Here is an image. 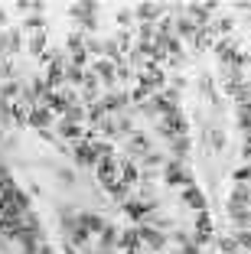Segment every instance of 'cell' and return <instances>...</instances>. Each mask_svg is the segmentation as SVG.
I'll return each instance as SVG.
<instances>
[{
  "label": "cell",
  "instance_id": "cell-1",
  "mask_svg": "<svg viewBox=\"0 0 251 254\" xmlns=\"http://www.w3.org/2000/svg\"><path fill=\"white\" fill-rule=\"evenodd\" d=\"M163 180H167V186H179V183H183V186H192V173L186 170L179 160H170V163L163 166Z\"/></svg>",
  "mask_w": 251,
  "mask_h": 254
},
{
  "label": "cell",
  "instance_id": "cell-2",
  "mask_svg": "<svg viewBox=\"0 0 251 254\" xmlns=\"http://www.w3.org/2000/svg\"><path fill=\"white\" fill-rule=\"evenodd\" d=\"M69 13H72V20L82 23L85 30H95L98 26V3H75Z\"/></svg>",
  "mask_w": 251,
  "mask_h": 254
},
{
  "label": "cell",
  "instance_id": "cell-3",
  "mask_svg": "<svg viewBox=\"0 0 251 254\" xmlns=\"http://www.w3.org/2000/svg\"><path fill=\"white\" fill-rule=\"evenodd\" d=\"M215 7H219L215 0H206V3H186V13L192 16V23H196L199 30H206V26H209V16L215 13Z\"/></svg>",
  "mask_w": 251,
  "mask_h": 254
},
{
  "label": "cell",
  "instance_id": "cell-4",
  "mask_svg": "<svg viewBox=\"0 0 251 254\" xmlns=\"http://www.w3.org/2000/svg\"><path fill=\"white\" fill-rule=\"evenodd\" d=\"M154 209H157V202H150V199H134V202H124V215H127V218H134V222H141V218L154 215Z\"/></svg>",
  "mask_w": 251,
  "mask_h": 254
},
{
  "label": "cell",
  "instance_id": "cell-5",
  "mask_svg": "<svg viewBox=\"0 0 251 254\" xmlns=\"http://www.w3.org/2000/svg\"><path fill=\"white\" fill-rule=\"evenodd\" d=\"M72 157H75V163H79V166L98 163V153H95V143H91V140H79L72 147Z\"/></svg>",
  "mask_w": 251,
  "mask_h": 254
},
{
  "label": "cell",
  "instance_id": "cell-6",
  "mask_svg": "<svg viewBox=\"0 0 251 254\" xmlns=\"http://www.w3.org/2000/svg\"><path fill=\"white\" fill-rule=\"evenodd\" d=\"M121 241V232H118V225H104V232H101V241H98L95 254H114V248H118Z\"/></svg>",
  "mask_w": 251,
  "mask_h": 254
},
{
  "label": "cell",
  "instance_id": "cell-7",
  "mask_svg": "<svg viewBox=\"0 0 251 254\" xmlns=\"http://www.w3.org/2000/svg\"><path fill=\"white\" fill-rule=\"evenodd\" d=\"M91 72L98 75V82H101V85L114 88V78H118V65H114V62H108V59H98L95 65H91Z\"/></svg>",
  "mask_w": 251,
  "mask_h": 254
},
{
  "label": "cell",
  "instance_id": "cell-8",
  "mask_svg": "<svg viewBox=\"0 0 251 254\" xmlns=\"http://www.w3.org/2000/svg\"><path fill=\"white\" fill-rule=\"evenodd\" d=\"M137 232H141V241L150 248H157V251H163L167 248V235L160 232V228H154V225H137Z\"/></svg>",
  "mask_w": 251,
  "mask_h": 254
},
{
  "label": "cell",
  "instance_id": "cell-9",
  "mask_svg": "<svg viewBox=\"0 0 251 254\" xmlns=\"http://www.w3.org/2000/svg\"><path fill=\"white\" fill-rule=\"evenodd\" d=\"M163 10H167V3H137V7H134V16L141 23H154V20L163 16Z\"/></svg>",
  "mask_w": 251,
  "mask_h": 254
},
{
  "label": "cell",
  "instance_id": "cell-10",
  "mask_svg": "<svg viewBox=\"0 0 251 254\" xmlns=\"http://www.w3.org/2000/svg\"><path fill=\"white\" fill-rule=\"evenodd\" d=\"M163 82H167V75H163V68L154 65V62L141 72V85L144 88H163Z\"/></svg>",
  "mask_w": 251,
  "mask_h": 254
},
{
  "label": "cell",
  "instance_id": "cell-11",
  "mask_svg": "<svg viewBox=\"0 0 251 254\" xmlns=\"http://www.w3.org/2000/svg\"><path fill=\"white\" fill-rule=\"evenodd\" d=\"M75 222H79L82 228H88L91 235H101V232H104V225H108L101 215H95V212H79V215H75Z\"/></svg>",
  "mask_w": 251,
  "mask_h": 254
},
{
  "label": "cell",
  "instance_id": "cell-12",
  "mask_svg": "<svg viewBox=\"0 0 251 254\" xmlns=\"http://www.w3.org/2000/svg\"><path fill=\"white\" fill-rule=\"evenodd\" d=\"M248 205H251V189L238 183V186L232 189V195H229V209H248Z\"/></svg>",
  "mask_w": 251,
  "mask_h": 254
},
{
  "label": "cell",
  "instance_id": "cell-13",
  "mask_svg": "<svg viewBox=\"0 0 251 254\" xmlns=\"http://www.w3.org/2000/svg\"><path fill=\"white\" fill-rule=\"evenodd\" d=\"M26 124H33L36 130H46V124H52V111L49 108H30V118H26Z\"/></svg>",
  "mask_w": 251,
  "mask_h": 254
},
{
  "label": "cell",
  "instance_id": "cell-14",
  "mask_svg": "<svg viewBox=\"0 0 251 254\" xmlns=\"http://www.w3.org/2000/svg\"><path fill=\"white\" fill-rule=\"evenodd\" d=\"M127 153H131V157H144V153H150V140L144 134H131V137H127Z\"/></svg>",
  "mask_w": 251,
  "mask_h": 254
},
{
  "label": "cell",
  "instance_id": "cell-15",
  "mask_svg": "<svg viewBox=\"0 0 251 254\" xmlns=\"http://www.w3.org/2000/svg\"><path fill=\"white\" fill-rule=\"evenodd\" d=\"M183 202L189 205V209H196V212H206V195H202L196 186H186V192H183Z\"/></svg>",
  "mask_w": 251,
  "mask_h": 254
},
{
  "label": "cell",
  "instance_id": "cell-16",
  "mask_svg": "<svg viewBox=\"0 0 251 254\" xmlns=\"http://www.w3.org/2000/svg\"><path fill=\"white\" fill-rule=\"evenodd\" d=\"M59 137H66V140H85V130H82V124H72V121H62L59 124Z\"/></svg>",
  "mask_w": 251,
  "mask_h": 254
},
{
  "label": "cell",
  "instance_id": "cell-17",
  "mask_svg": "<svg viewBox=\"0 0 251 254\" xmlns=\"http://www.w3.org/2000/svg\"><path fill=\"white\" fill-rule=\"evenodd\" d=\"M127 101H131L127 95H118V91H111L108 98H101V108H104V114H108V111H121V108H127Z\"/></svg>",
  "mask_w": 251,
  "mask_h": 254
},
{
  "label": "cell",
  "instance_id": "cell-18",
  "mask_svg": "<svg viewBox=\"0 0 251 254\" xmlns=\"http://www.w3.org/2000/svg\"><path fill=\"white\" fill-rule=\"evenodd\" d=\"M173 160H179V163H183L186 157H189V150H192V140L189 137H173Z\"/></svg>",
  "mask_w": 251,
  "mask_h": 254
},
{
  "label": "cell",
  "instance_id": "cell-19",
  "mask_svg": "<svg viewBox=\"0 0 251 254\" xmlns=\"http://www.w3.org/2000/svg\"><path fill=\"white\" fill-rule=\"evenodd\" d=\"M82 91H85V101H98V75L95 72H85V82H82Z\"/></svg>",
  "mask_w": 251,
  "mask_h": 254
},
{
  "label": "cell",
  "instance_id": "cell-20",
  "mask_svg": "<svg viewBox=\"0 0 251 254\" xmlns=\"http://www.w3.org/2000/svg\"><path fill=\"white\" fill-rule=\"evenodd\" d=\"M173 30H176V39H196V33H199V26H196V23L192 20H176V26H173Z\"/></svg>",
  "mask_w": 251,
  "mask_h": 254
},
{
  "label": "cell",
  "instance_id": "cell-21",
  "mask_svg": "<svg viewBox=\"0 0 251 254\" xmlns=\"http://www.w3.org/2000/svg\"><path fill=\"white\" fill-rule=\"evenodd\" d=\"M137 180H141V173H137L134 160H121V183H124V186H134Z\"/></svg>",
  "mask_w": 251,
  "mask_h": 254
},
{
  "label": "cell",
  "instance_id": "cell-22",
  "mask_svg": "<svg viewBox=\"0 0 251 254\" xmlns=\"http://www.w3.org/2000/svg\"><path fill=\"white\" fill-rule=\"evenodd\" d=\"M23 30L46 33V20H43V13H33V16H26V20H23Z\"/></svg>",
  "mask_w": 251,
  "mask_h": 254
},
{
  "label": "cell",
  "instance_id": "cell-23",
  "mask_svg": "<svg viewBox=\"0 0 251 254\" xmlns=\"http://www.w3.org/2000/svg\"><path fill=\"white\" fill-rule=\"evenodd\" d=\"M229 218L235 225H242V228H251V212L248 209H229Z\"/></svg>",
  "mask_w": 251,
  "mask_h": 254
},
{
  "label": "cell",
  "instance_id": "cell-24",
  "mask_svg": "<svg viewBox=\"0 0 251 254\" xmlns=\"http://www.w3.org/2000/svg\"><path fill=\"white\" fill-rule=\"evenodd\" d=\"M192 43H196V49H202V53H206V49H212V30H209V26H206V30H199Z\"/></svg>",
  "mask_w": 251,
  "mask_h": 254
},
{
  "label": "cell",
  "instance_id": "cell-25",
  "mask_svg": "<svg viewBox=\"0 0 251 254\" xmlns=\"http://www.w3.org/2000/svg\"><path fill=\"white\" fill-rule=\"evenodd\" d=\"M66 82H69V85H82V82H85V68L66 65Z\"/></svg>",
  "mask_w": 251,
  "mask_h": 254
},
{
  "label": "cell",
  "instance_id": "cell-26",
  "mask_svg": "<svg viewBox=\"0 0 251 254\" xmlns=\"http://www.w3.org/2000/svg\"><path fill=\"white\" fill-rule=\"evenodd\" d=\"M144 166H147V170H154V166H167V157H163V153H154V150H150V153H144Z\"/></svg>",
  "mask_w": 251,
  "mask_h": 254
},
{
  "label": "cell",
  "instance_id": "cell-27",
  "mask_svg": "<svg viewBox=\"0 0 251 254\" xmlns=\"http://www.w3.org/2000/svg\"><path fill=\"white\" fill-rule=\"evenodd\" d=\"M3 39H7V53H20V43H23V33L20 30H10Z\"/></svg>",
  "mask_w": 251,
  "mask_h": 254
},
{
  "label": "cell",
  "instance_id": "cell-28",
  "mask_svg": "<svg viewBox=\"0 0 251 254\" xmlns=\"http://www.w3.org/2000/svg\"><path fill=\"white\" fill-rule=\"evenodd\" d=\"M209 143H212V150H225V130H209Z\"/></svg>",
  "mask_w": 251,
  "mask_h": 254
},
{
  "label": "cell",
  "instance_id": "cell-29",
  "mask_svg": "<svg viewBox=\"0 0 251 254\" xmlns=\"http://www.w3.org/2000/svg\"><path fill=\"white\" fill-rule=\"evenodd\" d=\"M43 46H46V33H36V36L30 39V53L39 56V53H43Z\"/></svg>",
  "mask_w": 251,
  "mask_h": 254
},
{
  "label": "cell",
  "instance_id": "cell-30",
  "mask_svg": "<svg viewBox=\"0 0 251 254\" xmlns=\"http://www.w3.org/2000/svg\"><path fill=\"white\" fill-rule=\"evenodd\" d=\"M59 180L66 183V186H75V170H69V166H62V170H59Z\"/></svg>",
  "mask_w": 251,
  "mask_h": 254
},
{
  "label": "cell",
  "instance_id": "cell-31",
  "mask_svg": "<svg viewBox=\"0 0 251 254\" xmlns=\"http://www.w3.org/2000/svg\"><path fill=\"white\" fill-rule=\"evenodd\" d=\"M235 183H251V166H242V170H235Z\"/></svg>",
  "mask_w": 251,
  "mask_h": 254
},
{
  "label": "cell",
  "instance_id": "cell-32",
  "mask_svg": "<svg viewBox=\"0 0 251 254\" xmlns=\"http://www.w3.org/2000/svg\"><path fill=\"white\" fill-rule=\"evenodd\" d=\"M232 26H235V20H232V16H222V20L215 23V30H219V33H232Z\"/></svg>",
  "mask_w": 251,
  "mask_h": 254
},
{
  "label": "cell",
  "instance_id": "cell-33",
  "mask_svg": "<svg viewBox=\"0 0 251 254\" xmlns=\"http://www.w3.org/2000/svg\"><path fill=\"white\" fill-rule=\"evenodd\" d=\"M131 20H134V10H118V23L121 26H131Z\"/></svg>",
  "mask_w": 251,
  "mask_h": 254
},
{
  "label": "cell",
  "instance_id": "cell-34",
  "mask_svg": "<svg viewBox=\"0 0 251 254\" xmlns=\"http://www.w3.org/2000/svg\"><path fill=\"white\" fill-rule=\"evenodd\" d=\"M13 75H16L13 62H3V65H0V78H13Z\"/></svg>",
  "mask_w": 251,
  "mask_h": 254
},
{
  "label": "cell",
  "instance_id": "cell-35",
  "mask_svg": "<svg viewBox=\"0 0 251 254\" xmlns=\"http://www.w3.org/2000/svg\"><path fill=\"white\" fill-rule=\"evenodd\" d=\"M3 56H7V39L0 36V65H3Z\"/></svg>",
  "mask_w": 251,
  "mask_h": 254
},
{
  "label": "cell",
  "instance_id": "cell-36",
  "mask_svg": "<svg viewBox=\"0 0 251 254\" xmlns=\"http://www.w3.org/2000/svg\"><path fill=\"white\" fill-rule=\"evenodd\" d=\"M242 153H245V160H251V140L245 143V150H242Z\"/></svg>",
  "mask_w": 251,
  "mask_h": 254
},
{
  "label": "cell",
  "instance_id": "cell-37",
  "mask_svg": "<svg viewBox=\"0 0 251 254\" xmlns=\"http://www.w3.org/2000/svg\"><path fill=\"white\" fill-rule=\"evenodd\" d=\"M39 254H56V251H52L49 245H39Z\"/></svg>",
  "mask_w": 251,
  "mask_h": 254
}]
</instances>
